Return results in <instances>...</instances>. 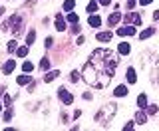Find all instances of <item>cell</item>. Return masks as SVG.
Listing matches in <instances>:
<instances>
[{"label":"cell","mask_w":159,"mask_h":131,"mask_svg":"<svg viewBox=\"0 0 159 131\" xmlns=\"http://www.w3.org/2000/svg\"><path fill=\"white\" fill-rule=\"evenodd\" d=\"M10 119H12V109H6V113H4V121H10Z\"/></svg>","instance_id":"obj_29"},{"label":"cell","mask_w":159,"mask_h":131,"mask_svg":"<svg viewBox=\"0 0 159 131\" xmlns=\"http://www.w3.org/2000/svg\"><path fill=\"white\" fill-rule=\"evenodd\" d=\"M117 34H119V36H133V34H135V28L129 26V24H125V28H119Z\"/></svg>","instance_id":"obj_8"},{"label":"cell","mask_w":159,"mask_h":131,"mask_svg":"<svg viewBox=\"0 0 159 131\" xmlns=\"http://www.w3.org/2000/svg\"><path fill=\"white\" fill-rule=\"evenodd\" d=\"M30 82H32V75H28L26 72H24V75H18V78H16V84L18 85H28Z\"/></svg>","instance_id":"obj_12"},{"label":"cell","mask_w":159,"mask_h":131,"mask_svg":"<svg viewBox=\"0 0 159 131\" xmlns=\"http://www.w3.org/2000/svg\"><path fill=\"white\" fill-rule=\"evenodd\" d=\"M16 56H18V58H26V56H28V46L16 48Z\"/></svg>","instance_id":"obj_21"},{"label":"cell","mask_w":159,"mask_h":131,"mask_svg":"<svg viewBox=\"0 0 159 131\" xmlns=\"http://www.w3.org/2000/svg\"><path fill=\"white\" fill-rule=\"evenodd\" d=\"M58 97L62 99V102L66 103V105H72V103H74V95L70 93L66 88H60V89H58Z\"/></svg>","instance_id":"obj_5"},{"label":"cell","mask_w":159,"mask_h":131,"mask_svg":"<svg viewBox=\"0 0 159 131\" xmlns=\"http://www.w3.org/2000/svg\"><path fill=\"white\" fill-rule=\"evenodd\" d=\"M153 0H139V4H141V6H147V4H151Z\"/></svg>","instance_id":"obj_35"},{"label":"cell","mask_w":159,"mask_h":131,"mask_svg":"<svg viewBox=\"0 0 159 131\" xmlns=\"http://www.w3.org/2000/svg\"><path fill=\"white\" fill-rule=\"evenodd\" d=\"M68 22L78 24V14H76V12H70V14H68Z\"/></svg>","instance_id":"obj_25"},{"label":"cell","mask_w":159,"mask_h":131,"mask_svg":"<svg viewBox=\"0 0 159 131\" xmlns=\"http://www.w3.org/2000/svg\"><path fill=\"white\" fill-rule=\"evenodd\" d=\"M2 105H4V103H0V109H2Z\"/></svg>","instance_id":"obj_39"},{"label":"cell","mask_w":159,"mask_h":131,"mask_svg":"<svg viewBox=\"0 0 159 131\" xmlns=\"http://www.w3.org/2000/svg\"><path fill=\"white\" fill-rule=\"evenodd\" d=\"M22 70H24V72H26V74H30V72H32V70H34L32 62H24V64H22Z\"/></svg>","instance_id":"obj_24"},{"label":"cell","mask_w":159,"mask_h":131,"mask_svg":"<svg viewBox=\"0 0 159 131\" xmlns=\"http://www.w3.org/2000/svg\"><path fill=\"white\" fill-rule=\"evenodd\" d=\"M4 30H10L12 34H16V36H18V34L22 32V18L16 16V14H14V16H10V20L4 24Z\"/></svg>","instance_id":"obj_3"},{"label":"cell","mask_w":159,"mask_h":131,"mask_svg":"<svg viewBox=\"0 0 159 131\" xmlns=\"http://www.w3.org/2000/svg\"><path fill=\"white\" fill-rule=\"evenodd\" d=\"M16 48H18V46H16V40H10V42H8V52H10V54L16 52Z\"/></svg>","instance_id":"obj_26"},{"label":"cell","mask_w":159,"mask_h":131,"mask_svg":"<svg viewBox=\"0 0 159 131\" xmlns=\"http://www.w3.org/2000/svg\"><path fill=\"white\" fill-rule=\"evenodd\" d=\"M99 4H103V6H107V4H111V0H99Z\"/></svg>","instance_id":"obj_37"},{"label":"cell","mask_w":159,"mask_h":131,"mask_svg":"<svg viewBox=\"0 0 159 131\" xmlns=\"http://www.w3.org/2000/svg\"><path fill=\"white\" fill-rule=\"evenodd\" d=\"M137 105H139L141 109H145V107H147V95H145V93H141V95L137 97Z\"/></svg>","instance_id":"obj_19"},{"label":"cell","mask_w":159,"mask_h":131,"mask_svg":"<svg viewBox=\"0 0 159 131\" xmlns=\"http://www.w3.org/2000/svg\"><path fill=\"white\" fill-rule=\"evenodd\" d=\"M4 107H8V105H10V95H4Z\"/></svg>","instance_id":"obj_34"},{"label":"cell","mask_w":159,"mask_h":131,"mask_svg":"<svg viewBox=\"0 0 159 131\" xmlns=\"http://www.w3.org/2000/svg\"><path fill=\"white\" fill-rule=\"evenodd\" d=\"M133 123H135V121H129V123H125V125H123V131H127V129H133Z\"/></svg>","instance_id":"obj_32"},{"label":"cell","mask_w":159,"mask_h":131,"mask_svg":"<svg viewBox=\"0 0 159 131\" xmlns=\"http://www.w3.org/2000/svg\"><path fill=\"white\" fill-rule=\"evenodd\" d=\"M135 2H137V0H127V2H125V6H127V10H131L133 6H135Z\"/></svg>","instance_id":"obj_31"},{"label":"cell","mask_w":159,"mask_h":131,"mask_svg":"<svg viewBox=\"0 0 159 131\" xmlns=\"http://www.w3.org/2000/svg\"><path fill=\"white\" fill-rule=\"evenodd\" d=\"M116 109H117L116 103H109V105H106V107H102L96 113V121L102 123V125H107L109 121H111V117L116 115Z\"/></svg>","instance_id":"obj_2"},{"label":"cell","mask_w":159,"mask_h":131,"mask_svg":"<svg viewBox=\"0 0 159 131\" xmlns=\"http://www.w3.org/2000/svg\"><path fill=\"white\" fill-rule=\"evenodd\" d=\"M76 44H78V46H82V44H84V36H78V40H76Z\"/></svg>","instance_id":"obj_36"},{"label":"cell","mask_w":159,"mask_h":131,"mask_svg":"<svg viewBox=\"0 0 159 131\" xmlns=\"http://www.w3.org/2000/svg\"><path fill=\"white\" fill-rule=\"evenodd\" d=\"M58 75H60V72H58V70H54V72H48L46 75H44V82H46V84H50V82H54V79H56Z\"/></svg>","instance_id":"obj_16"},{"label":"cell","mask_w":159,"mask_h":131,"mask_svg":"<svg viewBox=\"0 0 159 131\" xmlns=\"http://www.w3.org/2000/svg\"><path fill=\"white\" fill-rule=\"evenodd\" d=\"M117 52L121 54V56H127V54L131 52V46H129L127 42H121V44H119V48H117Z\"/></svg>","instance_id":"obj_14"},{"label":"cell","mask_w":159,"mask_h":131,"mask_svg":"<svg viewBox=\"0 0 159 131\" xmlns=\"http://www.w3.org/2000/svg\"><path fill=\"white\" fill-rule=\"evenodd\" d=\"M88 22H89V26H92V28H99V26H102V18H99L98 14H89Z\"/></svg>","instance_id":"obj_7"},{"label":"cell","mask_w":159,"mask_h":131,"mask_svg":"<svg viewBox=\"0 0 159 131\" xmlns=\"http://www.w3.org/2000/svg\"><path fill=\"white\" fill-rule=\"evenodd\" d=\"M119 20H121V14H119V12H111V14H109V18H107L109 28H111V26H117Z\"/></svg>","instance_id":"obj_6"},{"label":"cell","mask_w":159,"mask_h":131,"mask_svg":"<svg viewBox=\"0 0 159 131\" xmlns=\"http://www.w3.org/2000/svg\"><path fill=\"white\" fill-rule=\"evenodd\" d=\"M117 64H119V60L111 50H106V48L93 50L89 60L86 62V66L82 70V78L92 88L106 89L109 85V82L113 79V75H116Z\"/></svg>","instance_id":"obj_1"},{"label":"cell","mask_w":159,"mask_h":131,"mask_svg":"<svg viewBox=\"0 0 159 131\" xmlns=\"http://www.w3.org/2000/svg\"><path fill=\"white\" fill-rule=\"evenodd\" d=\"M40 68H42V70H48V68H50V60H48V58H42V62H40Z\"/></svg>","instance_id":"obj_27"},{"label":"cell","mask_w":159,"mask_h":131,"mask_svg":"<svg viewBox=\"0 0 159 131\" xmlns=\"http://www.w3.org/2000/svg\"><path fill=\"white\" fill-rule=\"evenodd\" d=\"M153 20H159V10H155V12H153Z\"/></svg>","instance_id":"obj_38"},{"label":"cell","mask_w":159,"mask_h":131,"mask_svg":"<svg viewBox=\"0 0 159 131\" xmlns=\"http://www.w3.org/2000/svg\"><path fill=\"white\" fill-rule=\"evenodd\" d=\"M52 44H54V40H52V38H46V42H44V46H46V48H50Z\"/></svg>","instance_id":"obj_33"},{"label":"cell","mask_w":159,"mask_h":131,"mask_svg":"<svg viewBox=\"0 0 159 131\" xmlns=\"http://www.w3.org/2000/svg\"><path fill=\"white\" fill-rule=\"evenodd\" d=\"M153 34H155V28H147V30H143V32L139 34V38H141V40H145V38H151Z\"/></svg>","instance_id":"obj_18"},{"label":"cell","mask_w":159,"mask_h":131,"mask_svg":"<svg viewBox=\"0 0 159 131\" xmlns=\"http://www.w3.org/2000/svg\"><path fill=\"white\" fill-rule=\"evenodd\" d=\"M74 6H76V0H64V10L66 12H72Z\"/></svg>","instance_id":"obj_22"},{"label":"cell","mask_w":159,"mask_h":131,"mask_svg":"<svg viewBox=\"0 0 159 131\" xmlns=\"http://www.w3.org/2000/svg\"><path fill=\"white\" fill-rule=\"evenodd\" d=\"M98 6H99V2H96V0H92V2L88 4V8H86V10H88L89 14H96V12H98Z\"/></svg>","instance_id":"obj_20"},{"label":"cell","mask_w":159,"mask_h":131,"mask_svg":"<svg viewBox=\"0 0 159 131\" xmlns=\"http://www.w3.org/2000/svg\"><path fill=\"white\" fill-rule=\"evenodd\" d=\"M147 121V113L143 111V109H139V111L135 113V123H139V125H143Z\"/></svg>","instance_id":"obj_13"},{"label":"cell","mask_w":159,"mask_h":131,"mask_svg":"<svg viewBox=\"0 0 159 131\" xmlns=\"http://www.w3.org/2000/svg\"><path fill=\"white\" fill-rule=\"evenodd\" d=\"M56 30L58 32H64V30H66V20H64L62 14H56Z\"/></svg>","instance_id":"obj_9"},{"label":"cell","mask_w":159,"mask_h":131,"mask_svg":"<svg viewBox=\"0 0 159 131\" xmlns=\"http://www.w3.org/2000/svg\"><path fill=\"white\" fill-rule=\"evenodd\" d=\"M111 36H113L111 32H99L96 34V40L98 42H111Z\"/></svg>","instance_id":"obj_11"},{"label":"cell","mask_w":159,"mask_h":131,"mask_svg":"<svg viewBox=\"0 0 159 131\" xmlns=\"http://www.w3.org/2000/svg\"><path fill=\"white\" fill-rule=\"evenodd\" d=\"M78 79H80V72H72V74H70V82H74V84H76Z\"/></svg>","instance_id":"obj_28"},{"label":"cell","mask_w":159,"mask_h":131,"mask_svg":"<svg viewBox=\"0 0 159 131\" xmlns=\"http://www.w3.org/2000/svg\"><path fill=\"white\" fill-rule=\"evenodd\" d=\"M113 95H117V97H123V95H127V88H125V85H117L116 92H113Z\"/></svg>","instance_id":"obj_17"},{"label":"cell","mask_w":159,"mask_h":131,"mask_svg":"<svg viewBox=\"0 0 159 131\" xmlns=\"http://www.w3.org/2000/svg\"><path fill=\"white\" fill-rule=\"evenodd\" d=\"M147 113H157V105H147Z\"/></svg>","instance_id":"obj_30"},{"label":"cell","mask_w":159,"mask_h":131,"mask_svg":"<svg viewBox=\"0 0 159 131\" xmlns=\"http://www.w3.org/2000/svg\"><path fill=\"white\" fill-rule=\"evenodd\" d=\"M14 68H16V60H8V62H6V64H4V68H2V72H4V74H6V75H8V74H12V72H14Z\"/></svg>","instance_id":"obj_10"},{"label":"cell","mask_w":159,"mask_h":131,"mask_svg":"<svg viewBox=\"0 0 159 131\" xmlns=\"http://www.w3.org/2000/svg\"><path fill=\"white\" fill-rule=\"evenodd\" d=\"M34 40H36V32L32 30V32H28V36H26V44H28V46H32Z\"/></svg>","instance_id":"obj_23"},{"label":"cell","mask_w":159,"mask_h":131,"mask_svg":"<svg viewBox=\"0 0 159 131\" xmlns=\"http://www.w3.org/2000/svg\"><path fill=\"white\" fill-rule=\"evenodd\" d=\"M123 22L125 24H133V26H141V16L137 12H127L123 16Z\"/></svg>","instance_id":"obj_4"},{"label":"cell","mask_w":159,"mask_h":131,"mask_svg":"<svg viewBox=\"0 0 159 131\" xmlns=\"http://www.w3.org/2000/svg\"><path fill=\"white\" fill-rule=\"evenodd\" d=\"M125 78H127V82H129V84H135V82H137L135 70H133V68H127V72H125Z\"/></svg>","instance_id":"obj_15"}]
</instances>
